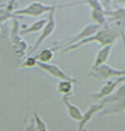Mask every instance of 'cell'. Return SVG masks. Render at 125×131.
<instances>
[{
	"mask_svg": "<svg viewBox=\"0 0 125 131\" xmlns=\"http://www.w3.org/2000/svg\"><path fill=\"white\" fill-rule=\"evenodd\" d=\"M25 131H35V129H34V127H33V125H30V127L27 128V129L25 130Z\"/></svg>",
	"mask_w": 125,
	"mask_h": 131,
	"instance_id": "9c48e42d",
	"label": "cell"
},
{
	"mask_svg": "<svg viewBox=\"0 0 125 131\" xmlns=\"http://www.w3.org/2000/svg\"><path fill=\"white\" fill-rule=\"evenodd\" d=\"M64 102H65V104L67 105V108H68V113H69V116L72 117V119H74V120H77V121H81L82 120V114H81V112H80V110L79 108H76L75 106H73V105H71L69 104V102L65 98L64 99Z\"/></svg>",
	"mask_w": 125,
	"mask_h": 131,
	"instance_id": "3957f363",
	"label": "cell"
},
{
	"mask_svg": "<svg viewBox=\"0 0 125 131\" xmlns=\"http://www.w3.org/2000/svg\"><path fill=\"white\" fill-rule=\"evenodd\" d=\"M49 7L42 6L40 2H33L29 8H25L23 10L17 12V14H30V15H40L42 14L44 10H49Z\"/></svg>",
	"mask_w": 125,
	"mask_h": 131,
	"instance_id": "6da1fadb",
	"label": "cell"
},
{
	"mask_svg": "<svg viewBox=\"0 0 125 131\" xmlns=\"http://www.w3.org/2000/svg\"><path fill=\"white\" fill-rule=\"evenodd\" d=\"M99 108H100V106H92V107H91V110H90L89 112H88L86 114H85V116L82 117V120H81V125H80L79 131H81V130H82V128H83V125L88 122V120L91 119V116L94 114V113H96V111H98V110H99Z\"/></svg>",
	"mask_w": 125,
	"mask_h": 131,
	"instance_id": "5b68a950",
	"label": "cell"
},
{
	"mask_svg": "<svg viewBox=\"0 0 125 131\" xmlns=\"http://www.w3.org/2000/svg\"><path fill=\"white\" fill-rule=\"evenodd\" d=\"M35 120H36V130L38 131H47V127L44 124V122L38 116V114H35Z\"/></svg>",
	"mask_w": 125,
	"mask_h": 131,
	"instance_id": "52a82bcc",
	"label": "cell"
},
{
	"mask_svg": "<svg viewBox=\"0 0 125 131\" xmlns=\"http://www.w3.org/2000/svg\"><path fill=\"white\" fill-rule=\"evenodd\" d=\"M51 57H52V52L50 51V50H44V51H42L41 52V55L39 56V58L42 60V62H48L49 59H51Z\"/></svg>",
	"mask_w": 125,
	"mask_h": 131,
	"instance_id": "ba28073f",
	"label": "cell"
},
{
	"mask_svg": "<svg viewBox=\"0 0 125 131\" xmlns=\"http://www.w3.org/2000/svg\"><path fill=\"white\" fill-rule=\"evenodd\" d=\"M39 65L42 67L43 70H47L49 73H51L54 77H57V78H60V79H64V80H69V78L67 77L62 71L59 70V67L57 66H52V65H47V64H43V63H39Z\"/></svg>",
	"mask_w": 125,
	"mask_h": 131,
	"instance_id": "7a4b0ae2",
	"label": "cell"
},
{
	"mask_svg": "<svg viewBox=\"0 0 125 131\" xmlns=\"http://www.w3.org/2000/svg\"><path fill=\"white\" fill-rule=\"evenodd\" d=\"M72 89V84L68 82H60L59 83V91L62 94H68Z\"/></svg>",
	"mask_w": 125,
	"mask_h": 131,
	"instance_id": "8992f818",
	"label": "cell"
},
{
	"mask_svg": "<svg viewBox=\"0 0 125 131\" xmlns=\"http://www.w3.org/2000/svg\"><path fill=\"white\" fill-rule=\"evenodd\" d=\"M54 27H55V22H54V19H52V17H51V18H50L49 24L47 25L46 30H44V32H43V33H42V36L39 38V41H38V43L35 45V46H34V49H35V48H36L38 46H39V45L41 43L42 41H43V39H44V38H47V37H48L50 33H51V32H52V30H54Z\"/></svg>",
	"mask_w": 125,
	"mask_h": 131,
	"instance_id": "277c9868",
	"label": "cell"
}]
</instances>
